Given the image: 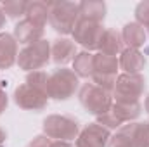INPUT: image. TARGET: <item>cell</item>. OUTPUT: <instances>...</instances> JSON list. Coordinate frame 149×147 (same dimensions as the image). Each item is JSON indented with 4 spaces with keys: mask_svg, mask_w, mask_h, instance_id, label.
<instances>
[{
    "mask_svg": "<svg viewBox=\"0 0 149 147\" xmlns=\"http://www.w3.org/2000/svg\"><path fill=\"white\" fill-rule=\"evenodd\" d=\"M50 14L49 24L59 35H71L76 21L80 19V5L76 2H45Z\"/></svg>",
    "mask_w": 149,
    "mask_h": 147,
    "instance_id": "6da1fadb",
    "label": "cell"
},
{
    "mask_svg": "<svg viewBox=\"0 0 149 147\" xmlns=\"http://www.w3.org/2000/svg\"><path fill=\"white\" fill-rule=\"evenodd\" d=\"M78 101L83 106V109L94 116H101L113 107V94L97 87L95 83H85L78 90Z\"/></svg>",
    "mask_w": 149,
    "mask_h": 147,
    "instance_id": "7a4b0ae2",
    "label": "cell"
},
{
    "mask_svg": "<svg viewBox=\"0 0 149 147\" xmlns=\"http://www.w3.org/2000/svg\"><path fill=\"white\" fill-rule=\"evenodd\" d=\"M80 78L70 68H57L49 76L47 95L54 101H68L78 92Z\"/></svg>",
    "mask_w": 149,
    "mask_h": 147,
    "instance_id": "3957f363",
    "label": "cell"
},
{
    "mask_svg": "<svg viewBox=\"0 0 149 147\" xmlns=\"http://www.w3.org/2000/svg\"><path fill=\"white\" fill-rule=\"evenodd\" d=\"M43 135L49 137L50 140H63V142H71L80 133V125L71 116L64 114H50L43 119L42 123Z\"/></svg>",
    "mask_w": 149,
    "mask_h": 147,
    "instance_id": "277c9868",
    "label": "cell"
},
{
    "mask_svg": "<svg viewBox=\"0 0 149 147\" xmlns=\"http://www.w3.org/2000/svg\"><path fill=\"white\" fill-rule=\"evenodd\" d=\"M49 61H50V42L42 38L35 43L26 45L23 50H19L16 64L21 69L31 73V71H38L43 66H47Z\"/></svg>",
    "mask_w": 149,
    "mask_h": 147,
    "instance_id": "5b68a950",
    "label": "cell"
},
{
    "mask_svg": "<svg viewBox=\"0 0 149 147\" xmlns=\"http://www.w3.org/2000/svg\"><path fill=\"white\" fill-rule=\"evenodd\" d=\"M120 62L118 57L106 55V54H94V74H92V83L97 87L111 92L114 90L116 78H118Z\"/></svg>",
    "mask_w": 149,
    "mask_h": 147,
    "instance_id": "8992f818",
    "label": "cell"
},
{
    "mask_svg": "<svg viewBox=\"0 0 149 147\" xmlns=\"http://www.w3.org/2000/svg\"><path fill=\"white\" fill-rule=\"evenodd\" d=\"M146 90V80L142 74H118L113 90V99L120 102H137Z\"/></svg>",
    "mask_w": 149,
    "mask_h": 147,
    "instance_id": "52a82bcc",
    "label": "cell"
},
{
    "mask_svg": "<svg viewBox=\"0 0 149 147\" xmlns=\"http://www.w3.org/2000/svg\"><path fill=\"white\" fill-rule=\"evenodd\" d=\"M104 30L106 28L99 23H92V21H87V19H78L76 24H74L73 33H71L73 42L80 43L83 47V50H87V52L97 50Z\"/></svg>",
    "mask_w": 149,
    "mask_h": 147,
    "instance_id": "ba28073f",
    "label": "cell"
},
{
    "mask_svg": "<svg viewBox=\"0 0 149 147\" xmlns=\"http://www.w3.org/2000/svg\"><path fill=\"white\" fill-rule=\"evenodd\" d=\"M14 102L17 107L24 111H43L49 104V97L40 94L38 90L31 88L28 83H23L19 85L16 90H14Z\"/></svg>",
    "mask_w": 149,
    "mask_h": 147,
    "instance_id": "9c48e42d",
    "label": "cell"
},
{
    "mask_svg": "<svg viewBox=\"0 0 149 147\" xmlns=\"http://www.w3.org/2000/svg\"><path fill=\"white\" fill-rule=\"evenodd\" d=\"M111 139V132L99 123H90L83 130H80L74 147H108Z\"/></svg>",
    "mask_w": 149,
    "mask_h": 147,
    "instance_id": "30bf717a",
    "label": "cell"
},
{
    "mask_svg": "<svg viewBox=\"0 0 149 147\" xmlns=\"http://www.w3.org/2000/svg\"><path fill=\"white\" fill-rule=\"evenodd\" d=\"M76 43L71 38L61 37L56 38L50 43V59L59 66V68H66V64L73 62L76 57Z\"/></svg>",
    "mask_w": 149,
    "mask_h": 147,
    "instance_id": "8fae6325",
    "label": "cell"
},
{
    "mask_svg": "<svg viewBox=\"0 0 149 147\" xmlns=\"http://www.w3.org/2000/svg\"><path fill=\"white\" fill-rule=\"evenodd\" d=\"M12 37L16 38L17 43H21V45L26 47V45L35 43V42H38V40L43 38V28L38 26V24H35V23H31V21H28V19L24 17V19H21L19 23H16Z\"/></svg>",
    "mask_w": 149,
    "mask_h": 147,
    "instance_id": "7c38bea8",
    "label": "cell"
},
{
    "mask_svg": "<svg viewBox=\"0 0 149 147\" xmlns=\"http://www.w3.org/2000/svg\"><path fill=\"white\" fill-rule=\"evenodd\" d=\"M118 62H120V69H123V73L141 74V71L146 68V55H144L141 50L125 49V50L120 54Z\"/></svg>",
    "mask_w": 149,
    "mask_h": 147,
    "instance_id": "4fadbf2b",
    "label": "cell"
},
{
    "mask_svg": "<svg viewBox=\"0 0 149 147\" xmlns=\"http://www.w3.org/2000/svg\"><path fill=\"white\" fill-rule=\"evenodd\" d=\"M17 45L10 33H0V69H9L17 62Z\"/></svg>",
    "mask_w": 149,
    "mask_h": 147,
    "instance_id": "5bb4252c",
    "label": "cell"
},
{
    "mask_svg": "<svg viewBox=\"0 0 149 147\" xmlns=\"http://www.w3.org/2000/svg\"><path fill=\"white\" fill-rule=\"evenodd\" d=\"M97 50H99V54L118 57L125 50V45H123V40H121V33L116 31L114 28H106L104 33H102V37H101Z\"/></svg>",
    "mask_w": 149,
    "mask_h": 147,
    "instance_id": "9a60e30c",
    "label": "cell"
},
{
    "mask_svg": "<svg viewBox=\"0 0 149 147\" xmlns=\"http://www.w3.org/2000/svg\"><path fill=\"white\" fill-rule=\"evenodd\" d=\"M120 33H121V40H123L125 49H135V50H139L146 43V38H148L146 28H142L135 21L127 23Z\"/></svg>",
    "mask_w": 149,
    "mask_h": 147,
    "instance_id": "2e32d148",
    "label": "cell"
},
{
    "mask_svg": "<svg viewBox=\"0 0 149 147\" xmlns=\"http://www.w3.org/2000/svg\"><path fill=\"white\" fill-rule=\"evenodd\" d=\"M80 19H87L92 23H99L102 24L104 17H106V3L101 0H85L80 2Z\"/></svg>",
    "mask_w": 149,
    "mask_h": 147,
    "instance_id": "e0dca14e",
    "label": "cell"
},
{
    "mask_svg": "<svg viewBox=\"0 0 149 147\" xmlns=\"http://www.w3.org/2000/svg\"><path fill=\"white\" fill-rule=\"evenodd\" d=\"M135 130H137V123H127L121 125L116 133L111 135L108 147H137L135 142Z\"/></svg>",
    "mask_w": 149,
    "mask_h": 147,
    "instance_id": "ac0fdd59",
    "label": "cell"
},
{
    "mask_svg": "<svg viewBox=\"0 0 149 147\" xmlns=\"http://www.w3.org/2000/svg\"><path fill=\"white\" fill-rule=\"evenodd\" d=\"M111 111L114 112V116L121 123H134L141 116L142 106H141L139 101L137 102H120V101H114Z\"/></svg>",
    "mask_w": 149,
    "mask_h": 147,
    "instance_id": "d6986e66",
    "label": "cell"
},
{
    "mask_svg": "<svg viewBox=\"0 0 149 147\" xmlns=\"http://www.w3.org/2000/svg\"><path fill=\"white\" fill-rule=\"evenodd\" d=\"M49 14H50V10H49L47 3L35 0V2H28L24 17H26L28 21H31V23H35V24H38V26L43 28V26L49 23Z\"/></svg>",
    "mask_w": 149,
    "mask_h": 147,
    "instance_id": "ffe728a7",
    "label": "cell"
},
{
    "mask_svg": "<svg viewBox=\"0 0 149 147\" xmlns=\"http://www.w3.org/2000/svg\"><path fill=\"white\" fill-rule=\"evenodd\" d=\"M73 71L78 78H92L94 74V54L81 50L76 54L73 61Z\"/></svg>",
    "mask_w": 149,
    "mask_h": 147,
    "instance_id": "44dd1931",
    "label": "cell"
},
{
    "mask_svg": "<svg viewBox=\"0 0 149 147\" xmlns=\"http://www.w3.org/2000/svg\"><path fill=\"white\" fill-rule=\"evenodd\" d=\"M49 76H50V74L45 73V71H42V69L31 71V73H28V76H26V83H28L31 88L38 90L40 94L47 95V90H49ZM47 97H49V95H47Z\"/></svg>",
    "mask_w": 149,
    "mask_h": 147,
    "instance_id": "7402d4cb",
    "label": "cell"
},
{
    "mask_svg": "<svg viewBox=\"0 0 149 147\" xmlns=\"http://www.w3.org/2000/svg\"><path fill=\"white\" fill-rule=\"evenodd\" d=\"M0 5H2V10H3V14H5L7 17L17 19V17H21V16L26 14L28 2H24V0H5V2L0 3Z\"/></svg>",
    "mask_w": 149,
    "mask_h": 147,
    "instance_id": "603a6c76",
    "label": "cell"
},
{
    "mask_svg": "<svg viewBox=\"0 0 149 147\" xmlns=\"http://www.w3.org/2000/svg\"><path fill=\"white\" fill-rule=\"evenodd\" d=\"M95 123H99L101 126H104V128H108L109 132L111 130H118L123 123L114 116V112L113 111H108V112H104V114H101V116H97V121Z\"/></svg>",
    "mask_w": 149,
    "mask_h": 147,
    "instance_id": "cb8c5ba5",
    "label": "cell"
},
{
    "mask_svg": "<svg viewBox=\"0 0 149 147\" xmlns=\"http://www.w3.org/2000/svg\"><path fill=\"white\" fill-rule=\"evenodd\" d=\"M135 23H139L142 28H149V0L137 3V7H135Z\"/></svg>",
    "mask_w": 149,
    "mask_h": 147,
    "instance_id": "d4e9b609",
    "label": "cell"
},
{
    "mask_svg": "<svg viewBox=\"0 0 149 147\" xmlns=\"http://www.w3.org/2000/svg\"><path fill=\"white\" fill-rule=\"evenodd\" d=\"M135 142H137V147H149V121L137 123Z\"/></svg>",
    "mask_w": 149,
    "mask_h": 147,
    "instance_id": "484cf974",
    "label": "cell"
},
{
    "mask_svg": "<svg viewBox=\"0 0 149 147\" xmlns=\"http://www.w3.org/2000/svg\"><path fill=\"white\" fill-rule=\"evenodd\" d=\"M50 146H52V140L49 137H45V135H37L28 144V147H50Z\"/></svg>",
    "mask_w": 149,
    "mask_h": 147,
    "instance_id": "4316f807",
    "label": "cell"
},
{
    "mask_svg": "<svg viewBox=\"0 0 149 147\" xmlns=\"http://www.w3.org/2000/svg\"><path fill=\"white\" fill-rule=\"evenodd\" d=\"M7 106H9V97H7L5 90H3V88H0V114L7 109Z\"/></svg>",
    "mask_w": 149,
    "mask_h": 147,
    "instance_id": "83f0119b",
    "label": "cell"
},
{
    "mask_svg": "<svg viewBox=\"0 0 149 147\" xmlns=\"http://www.w3.org/2000/svg\"><path fill=\"white\" fill-rule=\"evenodd\" d=\"M50 147H74L71 142H63V140H52Z\"/></svg>",
    "mask_w": 149,
    "mask_h": 147,
    "instance_id": "f1b7e54d",
    "label": "cell"
},
{
    "mask_svg": "<svg viewBox=\"0 0 149 147\" xmlns=\"http://www.w3.org/2000/svg\"><path fill=\"white\" fill-rule=\"evenodd\" d=\"M5 26V14H3V10H2V5H0V30Z\"/></svg>",
    "mask_w": 149,
    "mask_h": 147,
    "instance_id": "f546056e",
    "label": "cell"
},
{
    "mask_svg": "<svg viewBox=\"0 0 149 147\" xmlns=\"http://www.w3.org/2000/svg\"><path fill=\"white\" fill-rule=\"evenodd\" d=\"M5 139H7V133H5V132H3V130L0 128V147L3 146V142H5Z\"/></svg>",
    "mask_w": 149,
    "mask_h": 147,
    "instance_id": "4dcf8cb0",
    "label": "cell"
},
{
    "mask_svg": "<svg viewBox=\"0 0 149 147\" xmlns=\"http://www.w3.org/2000/svg\"><path fill=\"white\" fill-rule=\"evenodd\" d=\"M144 109H146V112L149 114V95L146 97V101H144Z\"/></svg>",
    "mask_w": 149,
    "mask_h": 147,
    "instance_id": "1f68e13d",
    "label": "cell"
},
{
    "mask_svg": "<svg viewBox=\"0 0 149 147\" xmlns=\"http://www.w3.org/2000/svg\"><path fill=\"white\" fill-rule=\"evenodd\" d=\"M146 33H148V35H149V28H148V31H146Z\"/></svg>",
    "mask_w": 149,
    "mask_h": 147,
    "instance_id": "d6a6232c",
    "label": "cell"
}]
</instances>
